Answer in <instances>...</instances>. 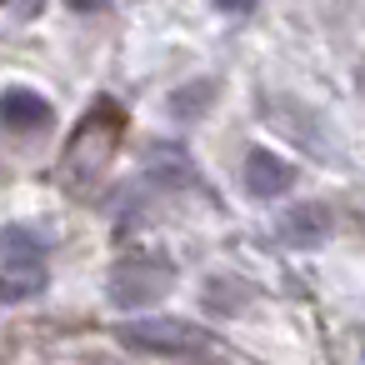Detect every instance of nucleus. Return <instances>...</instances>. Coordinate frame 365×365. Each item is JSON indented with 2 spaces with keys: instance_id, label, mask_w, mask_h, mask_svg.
<instances>
[{
  "instance_id": "7",
  "label": "nucleus",
  "mask_w": 365,
  "mask_h": 365,
  "mask_svg": "<svg viewBox=\"0 0 365 365\" xmlns=\"http://www.w3.org/2000/svg\"><path fill=\"white\" fill-rule=\"evenodd\" d=\"M46 280H51V275H46V260H41V255L6 260V265H0V300H6V305H21V300L41 295Z\"/></svg>"
},
{
  "instance_id": "13",
  "label": "nucleus",
  "mask_w": 365,
  "mask_h": 365,
  "mask_svg": "<svg viewBox=\"0 0 365 365\" xmlns=\"http://www.w3.org/2000/svg\"><path fill=\"white\" fill-rule=\"evenodd\" d=\"M6 6H11L16 16H41V6H46V0H6Z\"/></svg>"
},
{
  "instance_id": "11",
  "label": "nucleus",
  "mask_w": 365,
  "mask_h": 365,
  "mask_svg": "<svg viewBox=\"0 0 365 365\" xmlns=\"http://www.w3.org/2000/svg\"><path fill=\"white\" fill-rule=\"evenodd\" d=\"M215 11H220V16H250L255 0H215Z\"/></svg>"
},
{
  "instance_id": "12",
  "label": "nucleus",
  "mask_w": 365,
  "mask_h": 365,
  "mask_svg": "<svg viewBox=\"0 0 365 365\" xmlns=\"http://www.w3.org/2000/svg\"><path fill=\"white\" fill-rule=\"evenodd\" d=\"M66 6L76 11V16H96V11H106L110 0H66Z\"/></svg>"
},
{
  "instance_id": "8",
  "label": "nucleus",
  "mask_w": 365,
  "mask_h": 365,
  "mask_svg": "<svg viewBox=\"0 0 365 365\" xmlns=\"http://www.w3.org/2000/svg\"><path fill=\"white\" fill-rule=\"evenodd\" d=\"M215 96H220V86L215 81H190V86H180V91H170V115H180V120H200L210 106H215Z\"/></svg>"
},
{
  "instance_id": "6",
  "label": "nucleus",
  "mask_w": 365,
  "mask_h": 365,
  "mask_svg": "<svg viewBox=\"0 0 365 365\" xmlns=\"http://www.w3.org/2000/svg\"><path fill=\"white\" fill-rule=\"evenodd\" d=\"M290 250H310V245H320L325 235H330V210L320 205V200H310V205H295V210H285L280 215V230H275Z\"/></svg>"
},
{
  "instance_id": "5",
  "label": "nucleus",
  "mask_w": 365,
  "mask_h": 365,
  "mask_svg": "<svg viewBox=\"0 0 365 365\" xmlns=\"http://www.w3.org/2000/svg\"><path fill=\"white\" fill-rule=\"evenodd\" d=\"M145 175L160 190H195L200 185V175H195V165L180 145H150L145 150Z\"/></svg>"
},
{
  "instance_id": "1",
  "label": "nucleus",
  "mask_w": 365,
  "mask_h": 365,
  "mask_svg": "<svg viewBox=\"0 0 365 365\" xmlns=\"http://www.w3.org/2000/svg\"><path fill=\"white\" fill-rule=\"evenodd\" d=\"M115 340H120L130 355H155V360H190V355L215 350V335H210V330L185 325V320H170V315L125 320V325H115Z\"/></svg>"
},
{
  "instance_id": "10",
  "label": "nucleus",
  "mask_w": 365,
  "mask_h": 365,
  "mask_svg": "<svg viewBox=\"0 0 365 365\" xmlns=\"http://www.w3.org/2000/svg\"><path fill=\"white\" fill-rule=\"evenodd\" d=\"M0 255H11V260L41 255V240H31V230H6V235H0Z\"/></svg>"
},
{
  "instance_id": "14",
  "label": "nucleus",
  "mask_w": 365,
  "mask_h": 365,
  "mask_svg": "<svg viewBox=\"0 0 365 365\" xmlns=\"http://www.w3.org/2000/svg\"><path fill=\"white\" fill-rule=\"evenodd\" d=\"M0 6H6V0H0Z\"/></svg>"
},
{
  "instance_id": "4",
  "label": "nucleus",
  "mask_w": 365,
  "mask_h": 365,
  "mask_svg": "<svg viewBox=\"0 0 365 365\" xmlns=\"http://www.w3.org/2000/svg\"><path fill=\"white\" fill-rule=\"evenodd\" d=\"M295 185V165L290 160H280V155H270V150H250L245 155V190L255 195V200H275V195H285Z\"/></svg>"
},
{
  "instance_id": "2",
  "label": "nucleus",
  "mask_w": 365,
  "mask_h": 365,
  "mask_svg": "<svg viewBox=\"0 0 365 365\" xmlns=\"http://www.w3.org/2000/svg\"><path fill=\"white\" fill-rule=\"evenodd\" d=\"M170 285H175L170 265H165V260H150V255L120 260V265H110V275H106V295H110L115 310H150L155 300L170 295Z\"/></svg>"
},
{
  "instance_id": "3",
  "label": "nucleus",
  "mask_w": 365,
  "mask_h": 365,
  "mask_svg": "<svg viewBox=\"0 0 365 365\" xmlns=\"http://www.w3.org/2000/svg\"><path fill=\"white\" fill-rule=\"evenodd\" d=\"M0 125L16 130V135H31V130L41 135V130H51V101L26 91V86H11L0 96Z\"/></svg>"
},
{
  "instance_id": "9",
  "label": "nucleus",
  "mask_w": 365,
  "mask_h": 365,
  "mask_svg": "<svg viewBox=\"0 0 365 365\" xmlns=\"http://www.w3.org/2000/svg\"><path fill=\"white\" fill-rule=\"evenodd\" d=\"M245 300H250V290H245V285H230L225 275H215V280L205 285V305H210V310H220V305H225V310H240Z\"/></svg>"
}]
</instances>
